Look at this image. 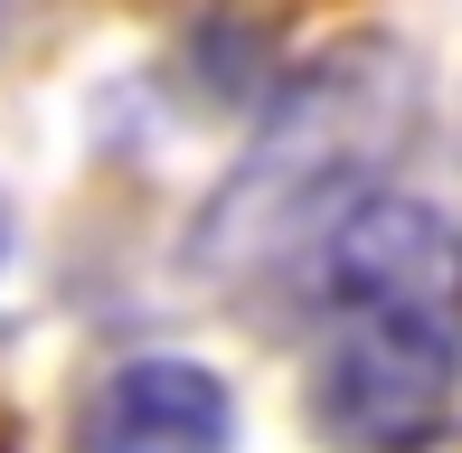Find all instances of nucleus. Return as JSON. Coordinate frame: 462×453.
<instances>
[{
    "instance_id": "nucleus-2",
    "label": "nucleus",
    "mask_w": 462,
    "mask_h": 453,
    "mask_svg": "<svg viewBox=\"0 0 462 453\" xmlns=\"http://www.w3.org/2000/svg\"><path fill=\"white\" fill-rule=\"evenodd\" d=\"M453 406H462V340L340 312L302 416L330 453H434L453 435Z\"/></svg>"
},
{
    "instance_id": "nucleus-1",
    "label": "nucleus",
    "mask_w": 462,
    "mask_h": 453,
    "mask_svg": "<svg viewBox=\"0 0 462 453\" xmlns=\"http://www.w3.org/2000/svg\"><path fill=\"white\" fill-rule=\"evenodd\" d=\"M415 123H425V76L396 38H340L311 67L283 76L264 133L245 142V161L226 171V190L199 208V245L189 255L208 274H264V264L302 255L330 236V217L349 199H368L377 180L406 161Z\"/></svg>"
},
{
    "instance_id": "nucleus-3",
    "label": "nucleus",
    "mask_w": 462,
    "mask_h": 453,
    "mask_svg": "<svg viewBox=\"0 0 462 453\" xmlns=\"http://www.w3.org/2000/svg\"><path fill=\"white\" fill-rule=\"evenodd\" d=\"M321 293L330 312L415 321V331L462 340V226L406 190H368L321 236Z\"/></svg>"
},
{
    "instance_id": "nucleus-4",
    "label": "nucleus",
    "mask_w": 462,
    "mask_h": 453,
    "mask_svg": "<svg viewBox=\"0 0 462 453\" xmlns=\"http://www.w3.org/2000/svg\"><path fill=\"white\" fill-rule=\"evenodd\" d=\"M236 444V397L208 359H123L95 378L76 453H226Z\"/></svg>"
}]
</instances>
